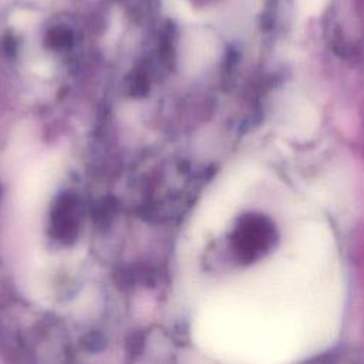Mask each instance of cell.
Here are the masks:
<instances>
[{
    "label": "cell",
    "mask_w": 364,
    "mask_h": 364,
    "mask_svg": "<svg viewBox=\"0 0 364 364\" xmlns=\"http://www.w3.org/2000/svg\"><path fill=\"white\" fill-rule=\"evenodd\" d=\"M321 3L323 0H301V6L307 10H316L317 7H320Z\"/></svg>",
    "instance_id": "4"
},
{
    "label": "cell",
    "mask_w": 364,
    "mask_h": 364,
    "mask_svg": "<svg viewBox=\"0 0 364 364\" xmlns=\"http://www.w3.org/2000/svg\"><path fill=\"white\" fill-rule=\"evenodd\" d=\"M50 38H51V44L53 46L63 47V46H65L70 41V34L65 30L58 28V30H53Z\"/></svg>",
    "instance_id": "3"
},
{
    "label": "cell",
    "mask_w": 364,
    "mask_h": 364,
    "mask_svg": "<svg viewBox=\"0 0 364 364\" xmlns=\"http://www.w3.org/2000/svg\"><path fill=\"white\" fill-rule=\"evenodd\" d=\"M53 235L63 243H73L77 237L78 223L71 200H61L53 213Z\"/></svg>",
    "instance_id": "2"
},
{
    "label": "cell",
    "mask_w": 364,
    "mask_h": 364,
    "mask_svg": "<svg viewBox=\"0 0 364 364\" xmlns=\"http://www.w3.org/2000/svg\"><path fill=\"white\" fill-rule=\"evenodd\" d=\"M273 225L259 215L243 218L232 236L233 252L243 263H253L263 257L273 246Z\"/></svg>",
    "instance_id": "1"
}]
</instances>
